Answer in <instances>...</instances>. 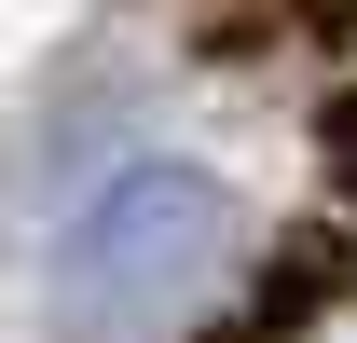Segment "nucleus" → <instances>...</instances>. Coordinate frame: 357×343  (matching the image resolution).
<instances>
[{"label": "nucleus", "instance_id": "nucleus-1", "mask_svg": "<svg viewBox=\"0 0 357 343\" xmlns=\"http://www.w3.org/2000/svg\"><path fill=\"white\" fill-rule=\"evenodd\" d=\"M234 247V206L206 165H110L83 192V220L55 234V289L83 302V316H165V302H192L206 275H220Z\"/></svg>", "mask_w": 357, "mask_h": 343}, {"label": "nucleus", "instance_id": "nucleus-2", "mask_svg": "<svg viewBox=\"0 0 357 343\" xmlns=\"http://www.w3.org/2000/svg\"><path fill=\"white\" fill-rule=\"evenodd\" d=\"M316 137H330V165L357 178V96H330V124H316Z\"/></svg>", "mask_w": 357, "mask_h": 343}]
</instances>
